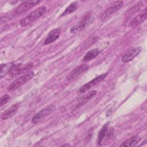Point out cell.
<instances>
[{
  "mask_svg": "<svg viewBox=\"0 0 147 147\" xmlns=\"http://www.w3.org/2000/svg\"><path fill=\"white\" fill-rule=\"evenodd\" d=\"M10 67H8L7 64H2L1 65V78H2L3 76H5V73H7L9 72Z\"/></svg>",
  "mask_w": 147,
  "mask_h": 147,
  "instance_id": "cell-19",
  "label": "cell"
},
{
  "mask_svg": "<svg viewBox=\"0 0 147 147\" xmlns=\"http://www.w3.org/2000/svg\"><path fill=\"white\" fill-rule=\"evenodd\" d=\"M78 8V4L76 2H72V3H71L66 9L64 11V12L62 13V14L61 15V16H65L69 14H71V13L75 11Z\"/></svg>",
  "mask_w": 147,
  "mask_h": 147,
  "instance_id": "cell-18",
  "label": "cell"
},
{
  "mask_svg": "<svg viewBox=\"0 0 147 147\" xmlns=\"http://www.w3.org/2000/svg\"><path fill=\"white\" fill-rule=\"evenodd\" d=\"M10 99V96L8 94H5L1 98V106H2L3 105L7 103Z\"/></svg>",
  "mask_w": 147,
  "mask_h": 147,
  "instance_id": "cell-20",
  "label": "cell"
},
{
  "mask_svg": "<svg viewBox=\"0 0 147 147\" xmlns=\"http://www.w3.org/2000/svg\"><path fill=\"white\" fill-rule=\"evenodd\" d=\"M141 140L140 137L138 136H134L130 137L129 139L127 140L126 141L122 143L121 146H133L137 145Z\"/></svg>",
  "mask_w": 147,
  "mask_h": 147,
  "instance_id": "cell-16",
  "label": "cell"
},
{
  "mask_svg": "<svg viewBox=\"0 0 147 147\" xmlns=\"http://www.w3.org/2000/svg\"><path fill=\"white\" fill-rule=\"evenodd\" d=\"M32 67L33 63H29L25 64H22L21 63L15 64L10 66L8 74L11 77H15L23 72H25V71L30 69Z\"/></svg>",
  "mask_w": 147,
  "mask_h": 147,
  "instance_id": "cell-4",
  "label": "cell"
},
{
  "mask_svg": "<svg viewBox=\"0 0 147 147\" xmlns=\"http://www.w3.org/2000/svg\"><path fill=\"white\" fill-rule=\"evenodd\" d=\"M40 2L41 1L38 0H34V1L31 0V1H24L22 3H21L20 5H19L18 6H17L14 10L10 11L9 13L10 14L11 16L13 19L14 18L25 13L29 9L36 6V5H38Z\"/></svg>",
  "mask_w": 147,
  "mask_h": 147,
  "instance_id": "cell-2",
  "label": "cell"
},
{
  "mask_svg": "<svg viewBox=\"0 0 147 147\" xmlns=\"http://www.w3.org/2000/svg\"><path fill=\"white\" fill-rule=\"evenodd\" d=\"M34 72L33 71H28L24 75L15 79L8 87L9 91H14L29 81L34 76Z\"/></svg>",
  "mask_w": 147,
  "mask_h": 147,
  "instance_id": "cell-3",
  "label": "cell"
},
{
  "mask_svg": "<svg viewBox=\"0 0 147 147\" xmlns=\"http://www.w3.org/2000/svg\"><path fill=\"white\" fill-rule=\"evenodd\" d=\"M123 1H119L113 3L110 7L104 11L100 16V19L102 21H105L110 18L114 13L119 10L123 6Z\"/></svg>",
  "mask_w": 147,
  "mask_h": 147,
  "instance_id": "cell-6",
  "label": "cell"
},
{
  "mask_svg": "<svg viewBox=\"0 0 147 147\" xmlns=\"http://www.w3.org/2000/svg\"><path fill=\"white\" fill-rule=\"evenodd\" d=\"M19 104L16 103L13 105H12L10 107L6 110L1 115V119L2 121L6 120L12 116H13L18 111V109L19 108Z\"/></svg>",
  "mask_w": 147,
  "mask_h": 147,
  "instance_id": "cell-13",
  "label": "cell"
},
{
  "mask_svg": "<svg viewBox=\"0 0 147 147\" xmlns=\"http://www.w3.org/2000/svg\"><path fill=\"white\" fill-rule=\"evenodd\" d=\"M61 32V28H56L49 32L47 37L44 41V45H48L55 41L59 37Z\"/></svg>",
  "mask_w": 147,
  "mask_h": 147,
  "instance_id": "cell-11",
  "label": "cell"
},
{
  "mask_svg": "<svg viewBox=\"0 0 147 147\" xmlns=\"http://www.w3.org/2000/svg\"><path fill=\"white\" fill-rule=\"evenodd\" d=\"M107 127H108V123L105 124L102 126V127L101 128V129L100 130V131L99 132L98 136V141H97L98 144L99 145L102 143L103 138H105V137L106 136V131H107Z\"/></svg>",
  "mask_w": 147,
  "mask_h": 147,
  "instance_id": "cell-17",
  "label": "cell"
},
{
  "mask_svg": "<svg viewBox=\"0 0 147 147\" xmlns=\"http://www.w3.org/2000/svg\"><path fill=\"white\" fill-rule=\"evenodd\" d=\"M99 53L100 51L98 48L92 49L86 53L82 60L83 61H87L91 60L94 59L95 57H96L99 54Z\"/></svg>",
  "mask_w": 147,
  "mask_h": 147,
  "instance_id": "cell-15",
  "label": "cell"
},
{
  "mask_svg": "<svg viewBox=\"0 0 147 147\" xmlns=\"http://www.w3.org/2000/svg\"><path fill=\"white\" fill-rule=\"evenodd\" d=\"M141 51V49L139 47L132 48L128 51L122 57V61L125 63L129 62L134 59L137 55L139 54Z\"/></svg>",
  "mask_w": 147,
  "mask_h": 147,
  "instance_id": "cell-12",
  "label": "cell"
},
{
  "mask_svg": "<svg viewBox=\"0 0 147 147\" xmlns=\"http://www.w3.org/2000/svg\"><path fill=\"white\" fill-rule=\"evenodd\" d=\"M55 109V106L53 105L48 106L47 107L42 109L33 117L32 118V122L34 124L38 123L46 117L51 114L54 111Z\"/></svg>",
  "mask_w": 147,
  "mask_h": 147,
  "instance_id": "cell-5",
  "label": "cell"
},
{
  "mask_svg": "<svg viewBox=\"0 0 147 147\" xmlns=\"http://www.w3.org/2000/svg\"><path fill=\"white\" fill-rule=\"evenodd\" d=\"M147 17V9L145 8L144 10L140 13L139 14L136 16L129 23V26L130 28H134L142 23Z\"/></svg>",
  "mask_w": 147,
  "mask_h": 147,
  "instance_id": "cell-9",
  "label": "cell"
},
{
  "mask_svg": "<svg viewBox=\"0 0 147 147\" xmlns=\"http://www.w3.org/2000/svg\"><path fill=\"white\" fill-rule=\"evenodd\" d=\"M47 9L45 6H40L30 12L20 21V24L21 26L25 27L32 24L40 17L42 16L47 11Z\"/></svg>",
  "mask_w": 147,
  "mask_h": 147,
  "instance_id": "cell-1",
  "label": "cell"
},
{
  "mask_svg": "<svg viewBox=\"0 0 147 147\" xmlns=\"http://www.w3.org/2000/svg\"><path fill=\"white\" fill-rule=\"evenodd\" d=\"M96 93H97V91L96 90H92L88 92L87 94L84 95L82 98H81L79 100L78 103L76 105L75 109L81 107L84 105H85L86 103H87V102H88L92 98H93L95 96Z\"/></svg>",
  "mask_w": 147,
  "mask_h": 147,
  "instance_id": "cell-14",
  "label": "cell"
},
{
  "mask_svg": "<svg viewBox=\"0 0 147 147\" xmlns=\"http://www.w3.org/2000/svg\"><path fill=\"white\" fill-rule=\"evenodd\" d=\"M88 68V65L87 64H81L79 65L78 67H76L75 69H74L67 76V80H72L75 78H76L78 76L82 74L84 72L86 71H87Z\"/></svg>",
  "mask_w": 147,
  "mask_h": 147,
  "instance_id": "cell-8",
  "label": "cell"
},
{
  "mask_svg": "<svg viewBox=\"0 0 147 147\" xmlns=\"http://www.w3.org/2000/svg\"><path fill=\"white\" fill-rule=\"evenodd\" d=\"M90 17L89 16L84 17V19L82 20L80 22H79L78 24L75 25L71 28L70 32L74 34H76L82 32L86 28L87 25H88V24L90 22Z\"/></svg>",
  "mask_w": 147,
  "mask_h": 147,
  "instance_id": "cell-10",
  "label": "cell"
},
{
  "mask_svg": "<svg viewBox=\"0 0 147 147\" xmlns=\"http://www.w3.org/2000/svg\"><path fill=\"white\" fill-rule=\"evenodd\" d=\"M107 75V73H105V74H103L99 75V76H96V78H94L92 80L88 82V83H87L86 84H85L83 86H82L79 88V92L80 93H83V92H86L87 91L90 90L91 87H94L98 83L102 82L106 77Z\"/></svg>",
  "mask_w": 147,
  "mask_h": 147,
  "instance_id": "cell-7",
  "label": "cell"
}]
</instances>
